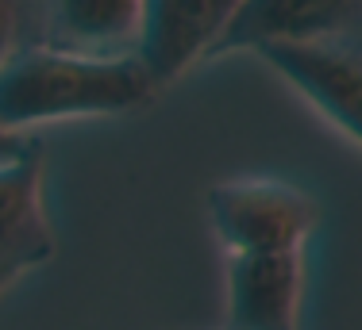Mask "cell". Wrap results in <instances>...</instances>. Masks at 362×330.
Here are the masks:
<instances>
[{
	"label": "cell",
	"mask_w": 362,
	"mask_h": 330,
	"mask_svg": "<svg viewBox=\"0 0 362 330\" xmlns=\"http://www.w3.org/2000/svg\"><path fill=\"white\" fill-rule=\"evenodd\" d=\"M239 8L243 0H143L135 58L154 89H166L193 62L212 58Z\"/></svg>",
	"instance_id": "4"
},
{
	"label": "cell",
	"mask_w": 362,
	"mask_h": 330,
	"mask_svg": "<svg viewBox=\"0 0 362 330\" xmlns=\"http://www.w3.org/2000/svg\"><path fill=\"white\" fill-rule=\"evenodd\" d=\"M58 250L42 204V146L28 158L0 165V296Z\"/></svg>",
	"instance_id": "7"
},
{
	"label": "cell",
	"mask_w": 362,
	"mask_h": 330,
	"mask_svg": "<svg viewBox=\"0 0 362 330\" xmlns=\"http://www.w3.org/2000/svg\"><path fill=\"white\" fill-rule=\"evenodd\" d=\"M143 0H31L39 47L93 58H124L139 47Z\"/></svg>",
	"instance_id": "8"
},
{
	"label": "cell",
	"mask_w": 362,
	"mask_h": 330,
	"mask_svg": "<svg viewBox=\"0 0 362 330\" xmlns=\"http://www.w3.org/2000/svg\"><path fill=\"white\" fill-rule=\"evenodd\" d=\"M35 31H31V0H0V66L16 54V50L31 47Z\"/></svg>",
	"instance_id": "9"
},
{
	"label": "cell",
	"mask_w": 362,
	"mask_h": 330,
	"mask_svg": "<svg viewBox=\"0 0 362 330\" xmlns=\"http://www.w3.org/2000/svg\"><path fill=\"white\" fill-rule=\"evenodd\" d=\"M35 146H39V138L20 135V131H4V127H0V165H12V161L28 158Z\"/></svg>",
	"instance_id": "10"
},
{
	"label": "cell",
	"mask_w": 362,
	"mask_h": 330,
	"mask_svg": "<svg viewBox=\"0 0 362 330\" xmlns=\"http://www.w3.org/2000/svg\"><path fill=\"white\" fill-rule=\"evenodd\" d=\"M332 127L362 146V47L347 42H274L255 50Z\"/></svg>",
	"instance_id": "3"
},
{
	"label": "cell",
	"mask_w": 362,
	"mask_h": 330,
	"mask_svg": "<svg viewBox=\"0 0 362 330\" xmlns=\"http://www.w3.org/2000/svg\"><path fill=\"white\" fill-rule=\"evenodd\" d=\"M154 92L135 54L93 58L31 42L0 66V127L28 135L58 119L127 116L151 104Z\"/></svg>",
	"instance_id": "1"
},
{
	"label": "cell",
	"mask_w": 362,
	"mask_h": 330,
	"mask_svg": "<svg viewBox=\"0 0 362 330\" xmlns=\"http://www.w3.org/2000/svg\"><path fill=\"white\" fill-rule=\"evenodd\" d=\"M305 300V250L228 254L223 330H297Z\"/></svg>",
	"instance_id": "6"
},
{
	"label": "cell",
	"mask_w": 362,
	"mask_h": 330,
	"mask_svg": "<svg viewBox=\"0 0 362 330\" xmlns=\"http://www.w3.org/2000/svg\"><path fill=\"white\" fill-rule=\"evenodd\" d=\"M209 219L228 254L305 250L320 223V204L286 181H223L209 188Z\"/></svg>",
	"instance_id": "2"
},
{
	"label": "cell",
	"mask_w": 362,
	"mask_h": 330,
	"mask_svg": "<svg viewBox=\"0 0 362 330\" xmlns=\"http://www.w3.org/2000/svg\"><path fill=\"white\" fill-rule=\"evenodd\" d=\"M274 42H347L362 47V0H243L212 58Z\"/></svg>",
	"instance_id": "5"
}]
</instances>
